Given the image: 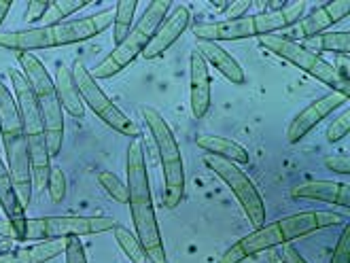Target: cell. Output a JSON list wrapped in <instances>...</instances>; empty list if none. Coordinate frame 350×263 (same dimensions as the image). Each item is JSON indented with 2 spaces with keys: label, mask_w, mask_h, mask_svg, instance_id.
Returning <instances> with one entry per match:
<instances>
[{
  "label": "cell",
  "mask_w": 350,
  "mask_h": 263,
  "mask_svg": "<svg viewBox=\"0 0 350 263\" xmlns=\"http://www.w3.org/2000/svg\"><path fill=\"white\" fill-rule=\"evenodd\" d=\"M126 174H128V204L132 212L134 234L145 249L149 263H168V253L163 247V238L155 217L153 195H151V178L147 170L145 147L140 140H132L126 157Z\"/></svg>",
  "instance_id": "cell-1"
},
{
  "label": "cell",
  "mask_w": 350,
  "mask_h": 263,
  "mask_svg": "<svg viewBox=\"0 0 350 263\" xmlns=\"http://www.w3.org/2000/svg\"><path fill=\"white\" fill-rule=\"evenodd\" d=\"M346 219L340 212H325V210H310V212H297L291 217L278 219L274 223H267L251 232L249 236L240 238L236 245H232L221 263H242L263 251H274L276 247L289 245L291 240L317 234L327 227L344 225Z\"/></svg>",
  "instance_id": "cell-2"
},
{
  "label": "cell",
  "mask_w": 350,
  "mask_h": 263,
  "mask_svg": "<svg viewBox=\"0 0 350 263\" xmlns=\"http://www.w3.org/2000/svg\"><path fill=\"white\" fill-rule=\"evenodd\" d=\"M113 17H115V11L105 9L96 15L70 19V22H59L53 26L5 32V34H0V49H9L15 53H30L36 49L85 43V40L96 38L98 34L109 30L113 26Z\"/></svg>",
  "instance_id": "cell-3"
},
{
  "label": "cell",
  "mask_w": 350,
  "mask_h": 263,
  "mask_svg": "<svg viewBox=\"0 0 350 263\" xmlns=\"http://www.w3.org/2000/svg\"><path fill=\"white\" fill-rule=\"evenodd\" d=\"M306 3H286L274 11H261L257 15H244L240 19H225V22L215 24H198L193 26V36L208 43H219V40H242L253 36H272L284 28L295 26L304 17Z\"/></svg>",
  "instance_id": "cell-4"
},
{
  "label": "cell",
  "mask_w": 350,
  "mask_h": 263,
  "mask_svg": "<svg viewBox=\"0 0 350 263\" xmlns=\"http://www.w3.org/2000/svg\"><path fill=\"white\" fill-rule=\"evenodd\" d=\"M11 77V87L13 98L19 109V117H22V126L26 134V143L30 151V168H32V189L45 191L49 172H51V157L47 149V138H45V124L43 115H40L36 96L28 83V79L19 70H9Z\"/></svg>",
  "instance_id": "cell-5"
},
{
  "label": "cell",
  "mask_w": 350,
  "mask_h": 263,
  "mask_svg": "<svg viewBox=\"0 0 350 263\" xmlns=\"http://www.w3.org/2000/svg\"><path fill=\"white\" fill-rule=\"evenodd\" d=\"M0 136L7 155V168L15 183L22 204L28 206L32 202V168H30V151L26 143V134L19 117L17 102L11 89L0 81Z\"/></svg>",
  "instance_id": "cell-6"
},
{
  "label": "cell",
  "mask_w": 350,
  "mask_h": 263,
  "mask_svg": "<svg viewBox=\"0 0 350 263\" xmlns=\"http://www.w3.org/2000/svg\"><path fill=\"white\" fill-rule=\"evenodd\" d=\"M140 117L147 124L157 145L161 172H163V193H161L163 208L174 210L180 206V202L185 197V164H183L180 147L168 126V121L163 119L159 111H155L153 107H140Z\"/></svg>",
  "instance_id": "cell-7"
},
{
  "label": "cell",
  "mask_w": 350,
  "mask_h": 263,
  "mask_svg": "<svg viewBox=\"0 0 350 263\" xmlns=\"http://www.w3.org/2000/svg\"><path fill=\"white\" fill-rule=\"evenodd\" d=\"M17 62L22 66V74L28 79V83L36 96V102L43 115L45 124V138L49 157H57L64 143V111H62L57 89L51 74L47 72L45 64L32 53H17Z\"/></svg>",
  "instance_id": "cell-8"
},
{
  "label": "cell",
  "mask_w": 350,
  "mask_h": 263,
  "mask_svg": "<svg viewBox=\"0 0 350 263\" xmlns=\"http://www.w3.org/2000/svg\"><path fill=\"white\" fill-rule=\"evenodd\" d=\"M170 0H151L147 5V11L142 13V17L132 26L130 34L121 40V43L102 59V62L90 70L92 77L98 79H113L115 74L126 70L138 55L145 53L147 45L151 43V38L155 34V30L159 28V24L166 19L168 11H170Z\"/></svg>",
  "instance_id": "cell-9"
},
{
  "label": "cell",
  "mask_w": 350,
  "mask_h": 263,
  "mask_svg": "<svg viewBox=\"0 0 350 263\" xmlns=\"http://www.w3.org/2000/svg\"><path fill=\"white\" fill-rule=\"evenodd\" d=\"M70 70L75 77L77 89H79L81 98H83V105L94 111V115L102 121V124H107L111 130L119 132L121 136H128L132 140L142 138V128L138 124H134V121L105 94V89L98 85V81L92 77L90 68L81 62V59H75Z\"/></svg>",
  "instance_id": "cell-10"
},
{
  "label": "cell",
  "mask_w": 350,
  "mask_h": 263,
  "mask_svg": "<svg viewBox=\"0 0 350 263\" xmlns=\"http://www.w3.org/2000/svg\"><path fill=\"white\" fill-rule=\"evenodd\" d=\"M259 45L267 51H272L274 55H278L280 59H284V62L301 68L306 74L314 77L327 87H332V92H340V94L350 98V85L344 83V81L338 77L334 64H329L327 59H323L319 53L306 49L304 45L297 43V40H289L286 36L272 34V36H261Z\"/></svg>",
  "instance_id": "cell-11"
},
{
  "label": "cell",
  "mask_w": 350,
  "mask_h": 263,
  "mask_svg": "<svg viewBox=\"0 0 350 263\" xmlns=\"http://www.w3.org/2000/svg\"><path fill=\"white\" fill-rule=\"evenodd\" d=\"M117 221L111 217H38L26 219L19 242L28 240H66L113 232Z\"/></svg>",
  "instance_id": "cell-12"
},
{
  "label": "cell",
  "mask_w": 350,
  "mask_h": 263,
  "mask_svg": "<svg viewBox=\"0 0 350 263\" xmlns=\"http://www.w3.org/2000/svg\"><path fill=\"white\" fill-rule=\"evenodd\" d=\"M204 166L211 172H215L223 183L232 189V193L240 202L246 219L251 221V225H255V230L265 225V202L249 174L240 170V166L232 164V161L215 157V155H206Z\"/></svg>",
  "instance_id": "cell-13"
},
{
  "label": "cell",
  "mask_w": 350,
  "mask_h": 263,
  "mask_svg": "<svg viewBox=\"0 0 350 263\" xmlns=\"http://www.w3.org/2000/svg\"><path fill=\"white\" fill-rule=\"evenodd\" d=\"M346 102H348V96H344L340 92H329L323 98L314 100L312 105H308L289 124V130H286V140H289V145H297L299 140H304L321 124V121H325L329 115H334Z\"/></svg>",
  "instance_id": "cell-14"
},
{
  "label": "cell",
  "mask_w": 350,
  "mask_h": 263,
  "mask_svg": "<svg viewBox=\"0 0 350 263\" xmlns=\"http://www.w3.org/2000/svg\"><path fill=\"white\" fill-rule=\"evenodd\" d=\"M0 208H3L7 217V221H0V238L19 242V236L24 232V223L28 217H26V206L19 199V193L15 189L11 172L3 157H0Z\"/></svg>",
  "instance_id": "cell-15"
},
{
  "label": "cell",
  "mask_w": 350,
  "mask_h": 263,
  "mask_svg": "<svg viewBox=\"0 0 350 263\" xmlns=\"http://www.w3.org/2000/svg\"><path fill=\"white\" fill-rule=\"evenodd\" d=\"M350 15V0H334V3H325L323 7L314 9L310 15L301 17L295 24L293 36H286L289 40L293 38H314L323 34L327 28H332L334 24L342 22Z\"/></svg>",
  "instance_id": "cell-16"
},
{
  "label": "cell",
  "mask_w": 350,
  "mask_h": 263,
  "mask_svg": "<svg viewBox=\"0 0 350 263\" xmlns=\"http://www.w3.org/2000/svg\"><path fill=\"white\" fill-rule=\"evenodd\" d=\"M189 26H191V13H189V9L178 5L159 24V28L155 30L151 43L147 45V49H145V53H142V57H145V59H157V57H161L185 34V30H187Z\"/></svg>",
  "instance_id": "cell-17"
},
{
  "label": "cell",
  "mask_w": 350,
  "mask_h": 263,
  "mask_svg": "<svg viewBox=\"0 0 350 263\" xmlns=\"http://www.w3.org/2000/svg\"><path fill=\"white\" fill-rule=\"evenodd\" d=\"M189 94H191V115L196 119H202L211 111V72L208 64L204 62L198 49L191 51L189 57Z\"/></svg>",
  "instance_id": "cell-18"
},
{
  "label": "cell",
  "mask_w": 350,
  "mask_h": 263,
  "mask_svg": "<svg viewBox=\"0 0 350 263\" xmlns=\"http://www.w3.org/2000/svg\"><path fill=\"white\" fill-rule=\"evenodd\" d=\"M293 199H319L327 204H336L340 208L350 206V185L336 183V180H310L291 189Z\"/></svg>",
  "instance_id": "cell-19"
},
{
  "label": "cell",
  "mask_w": 350,
  "mask_h": 263,
  "mask_svg": "<svg viewBox=\"0 0 350 263\" xmlns=\"http://www.w3.org/2000/svg\"><path fill=\"white\" fill-rule=\"evenodd\" d=\"M198 53L202 55V59L206 64H211L217 72H221L228 81L236 85L246 83V74L240 66L238 59L225 51L219 43H208V40H198Z\"/></svg>",
  "instance_id": "cell-20"
},
{
  "label": "cell",
  "mask_w": 350,
  "mask_h": 263,
  "mask_svg": "<svg viewBox=\"0 0 350 263\" xmlns=\"http://www.w3.org/2000/svg\"><path fill=\"white\" fill-rule=\"evenodd\" d=\"M64 253V240H45L0 253V263H47Z\"/></svg>",
  "instance_id": "cell-21"
},
{
  "label": "cell",
  "mask_w": 350,
  "mask_h": 263,
  "mask_svg": "<svg viewBox=\"0 0 350 263\" xmlns=\"http://www.w3.org/2000/svg\"><path fill=\"white\" fill-rule=\"evenodd\" d=\"M196 145L200 149H204L208 155L228 159V161H232V164H236V166H246L251 161L249 151H246L240 143H236V140H230V138H225V136L198 134Z\"/></svg>",
  "instance_id": "cell-22"
},
{
  "label": "cell",
  "mask_w": 350,
  "mask_h": 263,
  "mask_svg": "<svg viewBox=\"0 0 350 263\" xmlns=\"http://www.w3.org/2000/svg\"><path fill=\"white\" fill-rule=\"evenodd\" d=\"M53 83H55V89H57V98H59L62 111H66L75 119H83L85 105H83V98H81V94L77 89L72 70L66 68L64 64H57V72H55Z\"/></svg>",
  "instance_id": "cell-23"
},
{
  "label": "cell",
  "mask_w": 350,
  "mask_h": 263,
  "mask_svg": "<svg viewBox=\"0 0 350 263\" xmlns=\"http://www.w3.org/2000/svg\"><path fill=\"white\" fill-rule=\"evenodd\" d=\"M306 49L310 51H334L340 55H348L350 51V32H323L314 38L306 40Z\"/></svg>",
  "instance_id": "cell-24"
},
{
  "label": "cell",
  "mask_w": 350,
  "mask_h": 263,
  "mask_svg": "<svg viewBox=\"0 0 350 263\" xmlns=\"http://www.w3.org/2000/svg\"><path fill=\"white\" fill-rule=\"evenodd\" d=\"M138 0H119L115 3V17H113V43L115 47L126 38L132 30L134 15H136Z\"/></svg>",
  "instance_id": "cell-25"
},
{
  "label": "cell",
  "mask_w": 350,
  "mask_h": 263,
  "mask_svg": "<svg viewBox=\"0 0 350 263\" xmlns=\"http://www.w3.org/2000/svg\"><path fill=\"white\" fill-rule=\"evenodd\" d=\"M113 236L117 240V245L121 247V251L126 253V257L132 263H149V257H147L145 249H142V245L138 242L134 232H130L128 227H123V225L117 223V227L113 230Z\"/></svg>",
  "instance_id": "cell-26"
},
{
  "label": "cell",
  "mask_w": 350,
  "mask_h": 263,
  "mask_svg": "<svg viewBox=\"0 0 350 263\" xmlns=\"http://www.w3.org/2000/svg\"><path fill=\"white\" fill-rule=\"evenodd\" d=\"M88 5H94V3L92 0H51L49 11H47L43 22H45V26L66 22L70 15H75L81 9H85Z\"/></svg>",
  "instance_id": "cell-27"
},
{
  "label": "cell",
  "mask_w": 350,
  "mask_h": 263,
  "mask_svg": "<svg viewBox=\"0 0 350 263\" xmlns=\"http://www.w3.org/2000/svg\"><path fill=\"white\" fill-rule=\"evenodd\" d=\"M98 183L109 193V197H113L119 204H128V187L119 176H115L113 172H100Z\"/></svg>",
  "instance_id": "cell-28"
},
{
  "label": "cell",
  "mask_w": 350,
  "mask_h": 263,
  "mask_svg": "<svg viewBox=\"0 0 350 263\" xmlns=\"http://www.w3.org/2000/svg\"><path fill=\"white\" fill-rule=\"evenodd\" d=\"M348 132H350V111L346 109V111H342L332 124H329V128H327V143H340V140H344L346 136H348Z\"/></svg>",
  "instance_id": "cell-29"
},
{
  "label": "cell",
  "mask_w": 350,
  "mask_h": 263,
  "mask_svg": "<svg viewBox=\"0 0 350 263\" xmlns=\"http://www.w3.org/2000/svg\"><path fill=\"white\" fill-rule=\"evenodd\" d=\"M47 191H49L51 202H55V204L64 202V197H66V174L62 172V168H51L49 180H47Z\"/></svg>",
  "instance_id": "cell-30"
},
{
  "label": "cell",
  "mask_w": 350,
  "mask_h": 263,
  "mask_svg": "<svg viewBox=\"0 0 350 263\" xmlns=\"http://www.w3.org/2000/svg\"><path fill=\"white\" fill-rule=\"evenodd\" d=\"M64 257L66 263H88L85 247L81 238H66L64 240Z\"/></svg>",
  "instance_id": "cell-31"
},
{
  "label": "cell",
  "mask_w": 350,
  "mask_h": 263,
  "mask_svg": "<svg viewBox=\"0 0 350 263\" xmlns=\"http://www.w3.org/2000/svg\"><path fill=\"white\" fill-rule=\"evenodd\" d=\"M332 263H350V225H344L338 245L332 255Z\"/></svg>",
  "instance_id": "cell-32"
},
{
  "label": "cell",
  "mask_w": 350,
  "mask_h": 263,
  "mask_svg": "<svg viewBox=\"0 0 350 263\" xmlns=\"http://www.w3.org/2000/svg\"><path fill=\"white\" fill-rule=\"evenodd\" d=\"M49 5H51V0H30V3H28V13H26L28 24L43 22L47 11H49Z\"/></svg>",
  "instance_id": "cell-33"
},
{
  "label": "cell",
  "mask_w": 350,
  "mask_h": 263,
  "mask_svg": "<svg viewBox=\"0 0 350 263\" xmlns=\"http://www.w3.org/2000/svg\"><path fill=\"white\" fill-rule=\"evenodd\" d=\"M251 7H253V0H236V3L228 5V9H225V15H228V19H240L244 15H249Z\"/></svg>",
  "instance_id": "cell-34"
},
{
  "label": "cell",
  "mask_w": 350,
  "mask_h": 263,
  "mask_svg": "<svg viewBox=\"0 0 350 263\" xmlns=\"http://www.w3.org/2000/svg\"><path fill=\"white\" fill-rule=\"evenodd\" d=\"M325 166L329 170H334L336 174H348L350 172V157L346 155H336V157H327Z\"/></svg>",
  "instance_id": "cell-35"
},
{
  "label": "cell",
  "mask_w": 350,
  "mask_h": 263,
  "mask_svg": "<svg viewBox=\"0 0 350 263\" xmlns=\"http://www.w3.org/2000/svg\"><path fill=\"white\" fill-rule=\"evenodd\" d=\"M334 68H336L338 77L344 81V83L350 85V64H348V55H340L338 64H334Z\"/></svg>",
  "instance_id": "cell-36"
},
{
  "label": "cell",
  "mask_w": 350,
  "mask_h": 263,
  "mask_svg": "<svg viewBox=\"0 0 350 263\" xmlns=\"http://www.w3.org/2000/svg\"><path fill=\"white\" fill-rule=\"evenodd\" d=\"M280 255H282V259H284L286 263H308V261L299 255V251H297L295 247H291V245H284Z\"/></svg>",
  "instance_id": "cell-37"
},
{
  "label": "cell",
  "mask_w": 350,
  "mask_h": 263,
  "mask_svg": "<svg viewBox=\"0 0 350 263\" xmlns=\"http://www.w3.org/2000/svg\"><path fill=\"white\" fill-rule=\"evenodd\" d=\"M11 7H13V0H0V26H3L7 13L11 11Z\"/></svg>",
  "instance_id": "cell-38"
},
{
  "label": "cell",
  "mask_w": 350,
  "mask_h": 263,
  "mask_svg": "<svg viewBox=\"0 0 350 263\" xmlns=\"http://www.w3.org/2000/svg\"><path fill=\"white\" fill-rule=\"evenodd\" d=\"M267 263H286L282 259V255L278 251H270V255H267Z\"/></svg>",
  "instance_id": "cell-39"
},
{
  "label": "cell",
  "mask_w": 350,
  "mask_h": 263,
  "mask_svg": "<svg viewBox=\"0 0 350 263\" xmlns=\"http://www.w3.org/2000/svg\"><path fill=\"white\" fill-rule=\"evenodd\" d=\"M15 242L9 240V238H0V253H5V251H11L13 249Z\"/></svg>",
  "instance_id": "cell-40"
}]
</instances>
